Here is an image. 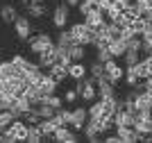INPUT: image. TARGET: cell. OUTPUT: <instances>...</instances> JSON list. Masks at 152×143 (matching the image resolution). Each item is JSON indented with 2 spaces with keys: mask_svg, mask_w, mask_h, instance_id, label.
<instances>
[{
  "mask_svg": "<svg viewBox=\"0 0 152 143\" xmlns=\"http://www.w3.org/2000/svg\"><path fill=\"white\" fill-rule=\"evenodd\" d=\"M70 37H73V41L80 45H93L95 41V30H91L86 23H75L70 25Z\"/></svg>",
  "mask_w": 152,
  "mask_h": 143,
  "instance_id": "1",
  "label": "cell"
},
{
  "mask_svg": "<svg viewBox=\"0 0 152 143\" xmlns=\"http://www.w3.org/2000/svg\"><path fill=\"white\" fill-rule=\"evenodd\" d=\"M27 45H30V50L34 52V55H41V52H45V50L55 48V41H52L50 34H45V32H41V34H32L30 39H27Z\"/></svg>",
  "mask_w": 152,
  "mask_h": 143,
  "instance_id": "2",
  "label": "cell"
},
{
  "mask_svg": "<svg viewBox=\"0 0 152 143\" xmlns=\"http://www.w3.org/2000/svg\"><path fill=\"white\" fill-rule=\"evenodd\" d=\"M75 91L80 93V98L86 100V102H91V100L98 98V87H95V80H93V77H82V80H77Z\"/></svg>",
  "mask_w": 152,
  "mask_h": 143,
  "instance_id": "3",
  "label": "cell"
},
{
  "mask_svg": "<svg viewBox=\"0 0 152 143\" xmlns=\"http://www.w3.org/2000/svg\"><path fill=\"white\" fill-rule=\"evenodd\" d=\"M104 77L109 82H114V84H118L125 77V68H121V64L116 62V57L109 59V62H104Z\"/></svg>",
  "mask_w": 152,
  "mask_h": 143,
  "instance_id": "4",
  "label": "cell"
},
{
  "mask_svg": "<svg viewBox=\"0 0 152 143\" xmlns=\"http://www.w3.org/2000/svg\"><path fill=\"white\" fill-rule=\"evenodd\" d=\"M68 18H70L68 5H66V2H59V5L55 7V12H52V23H55V27L64 30V27H66V23H68Z\"/></svg>",
  "mask_w": 152,
  "mask_h": 143,
  "instance_id": "5",
  "label": "cell"
},
{
  "mask_svg": "<svg viewBox=\"0 0 152 143\" xmlns=\"http://www.w3.org/2000/svg\"><path fill=\"white\" fill-rule=\"evenodd\" d=\"M14 30H16V37L27 41L32 37V23H30V16H18L16 23H14Z\"/></svg>",
  "mask_w": 152,
  "mask_h": 143,
  "instance_id": "6",
  "label": "cell"
},
{
  "mask_svg": "<svg viewBox=\"0 0 152 143\" xmlns=\"http://www.w3.org/2000/svg\"><path fill=\"white\" fill-rule=\"evenodd\" d=\"M86 120H89V109L75 107V109H73V116H70V127H73V130H84Z\"/></svg>",
  "mask_w": 152,
  "mask_h": 143,
  "instance_id": "7",
  "label": "cell"
},
{
  "mask_svg": "<svg viewBox=\"0 0 152 143\" xmlns=\"http://www.w3.org/2000/svg\"><path fill=\"white\" fill-rule=\"evenodd\" d=\"M84 23L89 25L91 30H100L102 25H107V18H104V12H91V14H84Z\"/></svg>",
  "mask_w": 152,
  "mask_h": 143,
  "instance_id": "8",
  "label": "cell"
},
{
  "mask_svg": "<svg viewBox=\"0 0 152 143\" xmlns=\"http://www.w3.org/2000/svg\"><path fill=\"white\" fill-rule=\"evenodd\" d=\"M9 130H12V134L16 136V141H27V130H30V125L25 123V120H14L12 125H9Z\"/></svg>",
  "mask_w": 152,
  "mask_h": 143,
  "instance_id": "9",
  "label": "cell"
},
{
  "mask_svg": "<svg viewBox=\"0 0 152 143\" xmlns=\"http://www.w3.org/2000/svg\"><path fill=\"white\" fill-rule=\"evenodd\" d=\"M95 87H98V95L100 98H109V95H116V84L114 82H109L107 77H100V80H95Z\"/></svg>",
  "mask_w": 152,
  "mask_h": 143,
  "instance_id": "10",
  "label": "cell"
},
{
  "mask_svg": "<svg viewBox=\"0 0 152 143\" xmlns=\"http://www.w3.org/2000/svg\"><path fill=\"white\" fill-rule=\"evenodd\" d=\"M55 64H57V45L39 55V66H41V68H50Z\"/></svg>",
  "mask_w": 152,
  "mask_h": 143,
  "instance_id": "11",
  "label": "cell"
},
{
  "mask_svg": "<svg viewBox=\"0 0 152 143\" xmlns=\"http://www.w3.org/2000/svg\"><path fill=\"white\" fill-rule=\"evenodd\" d=\"M89 118H93V120H104V118H114V116H109L107 109H104V105H102V100H98V102H93V105L89 107Z\"/></svg>",
  "mask_w": 152,
  "mask_h": 143,
  "instance_id": "12",
  "label": "cell"
},
{
  "mask_svg": "<svg viewBox=\"0 0 152 143\" xmlns=\"http://www.w3.org/2000/svg\"><path fill=\"white\" fill-rule=\"evenodd\" d=\"M116 134L121 136L123 143H134V141H141V134L136 127H121V130H116Z\"/></svg>",
  "mask_w": 152,
  "mask_h": 143,
  "instance_id": "13",
  "label": "cell"
},
{
  "mask_svg": "<svg viewBox=\"0 0 152 143\" xmlns=\"http://www.w3.org/2000/svg\"><path fill=\"white\" fill-rule=\"evenodd\" d=\"M0 18H2V23L14 25L16 18H18V9H16L14 5H2L0 7Z\"/></svg>",
  "mask_w": 152,
  "mask_h": 143,
  "instance_id": "14",
  "label": "cell"
},
{
  "mask_svg": "<svg viewBox=\"0 0 152 143\" xmlns=\"http://www.w3.org/2000/svg\"><path fill=\"white\" fill-rule=\"evenodd\" d=\"M52 139H57V141H68V143H75L77 141V134L73 130H68V125H64V127H57Z\"/></svg>",
  "mask_w": 152,
  "mask_h": 143,
  "instance_id": "15",
  "label": "cell"
},
{
  "mask_svg": "<svg viewBox=\"0 0 152 143\" xmlns=\"http://www.w3.org/2000/svg\"><path fill=\"white\" fill-rule=\"evenodd\" d=\"M86 73H89V68L84 66L82 62H73L68 66V77H73V80H82V77H86Z\"/></svg>",
  "mask_w": 152,
  "mask_h": 143,
  "instance_id": "16",
  "label": "cell"
},
{
  "mask_svg": "<svg viewBox=\"0 0 152 143\" xmlns=\"http://www.w3.org/2000/svg\"><path fill=\"white\" fill-rule=\"evenodd\" d=\"M84 136L89 139V141H100V139H104L93 120H86V125H84Z\"/></svg>",
  "mask_w": 152,
  "mask_h": 143,
  "instance_id": "17",
  "label": "cell"
},
{
  "mask_svg": "<svg viewBox=\"0 0 152 143\" xmlns=\"http://www.w3.org/2000/svg\"><path fill=\"white\" fill-rule=\"evenodd\" d=\"M39 127H41V132H43V136H52L59 125H57V120H55V116H52V118H41L39 120Z\"/></svg>",
  "mask_w": 152,
  "mask_h": 143,
  "instance_id": "18",
  "label": "cell"
},
{
  "mask_svg": "<svg viewBox=\"0 0 152 143\" xmlns=\"http://www.w3.org/2000/svg\"><path fill=\"white\" fill-rule=\"evenodd\" d=\"M48 73H50L57 82H61V80H66V77H68V64H55V66H50V68H48Z\"/></svg>",
  "mask_w": 152,
  "mask_h": 143,
  "instance_id": "19",
  "label": "cell"
},
{
  "mask_svg": "<svg viewBox=\"0 0 152 143\" xmlns=\"http://www.w3.org/2000/svg\"><path fill=\"white\" fill-rule=\"evenodd\" d=\"M80 14H91V12H100V0H82L80 5H77Z\"/></svg>",
  "mask_w": 152,
  "mask_h": 143,
  "instance_id": "20",
  "label": "cell"
},
{
  "mask_svg": "<svg viewBox=\"0 0 152 143\" xmlns=\"http://www.w3.org/2000/svg\"><path fill=\"white\" fill-rule=\"evenodd\" d=\"M109 50L114 57H123L127 52V41L125 39H118V41H109Z\"/></svg>",
  "mask_w": 152,
  "mask_h": 143,
  "instance_id": "21",
  "label": "cell"
},
{
  "mask_svg": "<svg viewBox=\"0 0 152 143\" xmlns=\"http://www.w3.org/2000/svg\"><path fill=\"white\" fill-rule=\"evenodd\" d=\"M55 43H57L59 48H64V50H70V45H75V41H73V37H70V32H68V30H61Z\"/></svg>",
  "mask_w": 152,
  "mask_h": 143,
  "instance_id": "22",
  "label": "cell"
},
{
  "mask_svg": "<svg viewBox=\"0 0 152 143\" xmlns=\"http://www.w3.org/2000/svg\"><path fill=\"white\" fill-rule=\"evenodd\" d=\"M25 9H27V16H30V18H43L45 16V5L43 2H32Z\"/></svg>",
  "mask_w": 152,
  "mask_h": 143,
  "instance_id": "23",
  "label": "cell"
},
{
  "mask_svg": "<svg viewBox=\"0 0 152 143\" xmlns=\"http://www.w3.org/2000/svg\"><path fill=\"white\" fill-rule=\"evenodd\" d=\"M125 82H127V87H132V89L141 82V77H139V73H136L134 66H125Z\"/></svg>",
  "mask_w": 152,
  "mask_h": 143,
  "instance_id": "24",
  "label": "cell"
},
{
  "mask_svg": "<svg viewBox=\"0 0 152 143\" xmlns=\"http://www.w3.org/2000/svg\"><path fill=\"white\" fill-rule=\"evenodd\" d=\"M70 116H73V111H68V109H57V114H55V120H57L59 127H64V125H68L70 127Z\"/></svg>",
  "mask_w": 152,
  "mask_h": 143,
  "instance_id": "25",
  "label": "cell"
},
{
  "mask_svg": "<svg viewBox=\"0 0 152 143\" xmlns=\"http://www.w3.org/2000/svg\"><path fill=\"white\" fill-rule=\"evenodd\" d=\"M123 62H125V66H136L141 62V50H127L123 55Z\"/></svg>",
  "mask_w": 152,
  "mask_h": 143,
  "instance_id": "26",
  "label": "cell"
},
{
  "mask_svg": "<svg viewBox=\"0 0 152 143\" xmlns=\"http://www.w3.org/2000/svg\"><path fill=\"white\" fill-rule=\"evenodd\" d=\"M141 41H143L141 52H143V55H152V30L143 32V34H141Z\"/></svg>",
  "mask_w": 152,
  "mask_h": 143,
  "instance_id": "27",
  "label": "cell"
},
{
  "mask_svg": "<svg viewBox=\"0 0 152 143\" xmlns=\"http://www.w3.org/2000/svg\"><path fill=\"white\" fill-rule=\"evenodd\" d=\"M84 48L86 45H80V43H75V45H70V50H68V55H70V59L73 62H84Z\"/></svg>",
  "mask_w": 152,
  "mask_h": 143,
  "instance_id": "28",
  "label": "cell"
},
{
  "mask_svg": "<svg viewBox=\"0 0 152 143\" xmlns=\"http://www.w3.org/2000/svg\"><path fill=\"white\" fill-rule=\"evenodd\" d=\"M16 120V114L14 111H7V109H0V130H5Z\"/></svg>",
  "mask_w": 152,
  "mask_h": 143,
  "instance_id": "29",
  "label": "cell"
},
{
  "mask_svg": "<svg viewBox=\"0 0 152 143\" xmlns=\"http://www.w3.org/2000/svg\"><path fill=\"white\" fill-rule=\"evenodd\" d=\"M41 139H43L41 127H39V125H30V130H27V141L30 143H39Z\"/></svg>",
  "mask_w": 152,
  "mask_h": 143,
  "instance_id": "30",
  "label": "cell"
},
{
  "mask_svg": "<svg viewBox=\"0 0 152 143\" xmlns=\"http://www.w3.org/2000/svg\"><path fill=\"white\" fill-rule=\"evenodd\" d=\"M89 73H91V77H93V80H100V77H104V64H102V62H98V59H95V62L91 64Z\"/></svg>",
  "mask_w": 152,
  "mask_h": 143,
  "instance_id": "31",
  "label": "cell"
},
{
  "mask_svg": "<svg viewBox=\"0 0 152 143\" xmlns=\"http://www.w3.org/2000/svg\"><path fill=\"white\" fill-rule=\"evenodd\" d=\"M14 105H16V98H14V95H5V93H0V109H7V111H12Z\"/></svg>",
  "mask_w": 152,
  "mask_h": 143,
  "instance_id": "32",
  "label": "cell"
},
{
  "mask_svg": "<svg viewBox=\"0 0 152 143\" xmlns=\"http://www.w3.org/2000/svg\"><path fill=\"white\" fill-rule=\"evenodd\" d=\"M95 59L98 62H109V59H114V55H111V50H109V45L107 48H98V52H95Z\"/></svg>",
  "mask_w": 152,
  "mask_h": 143,
  "instance_id": "33",
  "label": "cell"
},
{
  "mask_svg": "<svg viewBox=\"0 0 152 143\" xmlns=\"http://www.w3.org/2000/svg\"><path fill=\"white\" fill-rule=\"evenodd\" d=\"M14 141H16V136L12 134V130H9V127L0 130V143H14Z\"/></svg>",
  "mask_w": 152,
  "mask_h": 143,
  "instance_id": "34",
  "label": "cell"
},
{
  "mask_svg": "<svg viewBox=\"0 0 152 143\" xmlns=\"http://www.w3.org/2000/svg\"><path fill=\"white\" fill-rule=\"evenodd\" d=\"M45 102H48V105L50 107H55V109H61V105H64V98H59V95H48V98H45Z\"/></svg>",
  "mask_w": 152,
  "mask_h": 143,
  "instance_id": "35",
  "label": "cell"
},
{
  "mask_svg": "<svg viewBox=\"0 0 152 143\" xmlns=\"http://www.w3.org/2000/svg\"><path fill=\"white\" fill-rule=\"evenodd\" d=\"M77 98H80V93H77L75 89H70V91H66V95H64V100H66V102H75Z\"/></svg>",
  "mask_w": 152,
  "mask_h": 143,
  "instance_id": "36",
  "label": "cell"
},
{
  "mask_svg": "<svg viewBox=\"0 0 152 143\" xmlns=\"http://www.w3.org/2000/svg\"><path fill=\"white\" fill-rule=\"evenodd\" d=\"M104 141H107V143H123L118 134H116V136H104Z\"/></svg>",
  "mask_w": 152,
  "mask_h": 143,
  "instance_id": "37",
  "label": "cell"
},
{
  "mask_svg": "<svg viewBox=\"0 0 152 143\" xmlns=\"http://www.w3.org/2000/svg\"><path fill=\"white\" fill-rule=\"evenodd\" d=\"M64 2H66V5H68V7H77V5H80V2H82V0H64Z\"/></svg>",
  "mask_w": 152,
  "mask_h": 143,
  "instance_id": "38",
  "label": "cell"
},
{
  "mask_svg": "<svg viewBox=\"0 0 152 143\" xmlns=\"http://www.w3.org/2000/svg\"><path fill=\"white\" fill-rule=\"evenodd\" d=\"M143 18H148V21H150V23H152V7H150V9H148V14H145V16H143Z\"/></svg>",
  "mask_w": 152,
  "mask_h": 143,
  "instance_id": "39",
  "label": "cell"
},
{
  "mask_svg": "<svg viewBox=\"0 0 152 143\" xmlns=\"http://www.w3.org/2000/svg\"><path fill=\"white\" fill-rule=\"evenodd\" d=\"M32 2H45V0H32Z\"/></svg>",
  "mask_w": 152,
  "mask_h": 143,
  "instance_id": "40",
  "label": "cell"
}]
</instances>
